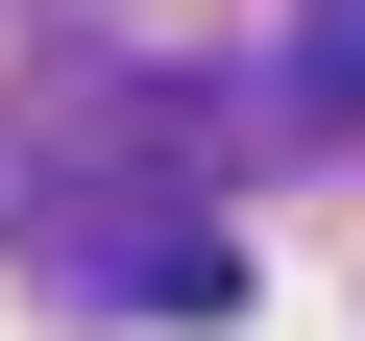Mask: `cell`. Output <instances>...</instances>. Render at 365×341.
Instances as JSON below:
<instances>
[{
  "label": "cell",
  "mask_w": 365,
  "mask_h": 341,
  "mask_svg": "<svg viewBox=\"0 0 365 341\" xmlns=\"http://www.w3.org/2000/svg\"><path fill=\"white\" fill-rule=\"evenodd\" d=\"M317 98H365V25H341V49H317Z\"/></svg>",
  "instance_id": "1"
}]
</instances>
